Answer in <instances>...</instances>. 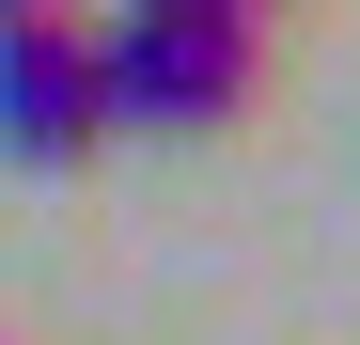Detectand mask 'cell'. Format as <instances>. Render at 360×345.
Listing matches in <instances>:
<instances>
[{"instance_id": "cell-1", "label": "cell", "mask_w": 360, "mask_h": 345, "mask_svg": "<svg viewBox=\"0 0 360 345\" xmlns=\"http://www.w3.org/2000/svg\"><path fill=\"white\" fill-rule=\"evenodd\" d=\"M251 79H266V32L219 16V0H126V16L94 32V110H110V126H141V142H204V126H235Z\"/></svg>"}, {"instance_id": "cell-2", "label": "cell", "mask_w": 360, "mask_h": 345, "mask_svg": "<svg viewBox=\"0 0 360 345\" xmlns=\"http://www.w3.org/2000/svg\"><path fill=\"white\" fill-rule=\"evenodd\" d=\"M110 142V110H94V32L47 0V16H0V157L16 172H79Z\"/></svg>"}, {"instance_id": "cell-5", "label": "cell", "mask_w": 360, "mask_h": 345, "mask_svg": "<svg viewBox=\"0 0 360 345\" xmlns=\"http://www.w3.org/2000/svg\"><path fill=\"white\" fill-rule=\"evenodd\" d=\"M110 16H126V0H110Z\"/></svg>"}, {"instance_id": "cell-3", "label": "cell", "mask_w": 360, "mask_h": 345, "mask_svg": "<svg viewBox=\"0 0 360 345\" xmlns=\"http://www.w3.org/2000/svg\"><path fill=\"white\" fill-rule=\"evenodd\" d=\"M219 16H251V32H266V16H282V0H219Z\"/></svg>"}, {"instance_id": "cell-4", "label": "cell", "mask_w": 360, "mask_h": 345, "mask_svg": "<svg viewBox=\"0 0 360 345\" xmlns=\"http://www.w3.org/2000/svg\"><path fill=\"white\" fill-rule=\"evenodd\" d=\"M0 16H47V0H0Z\"/></svg>"}]
</instances>
